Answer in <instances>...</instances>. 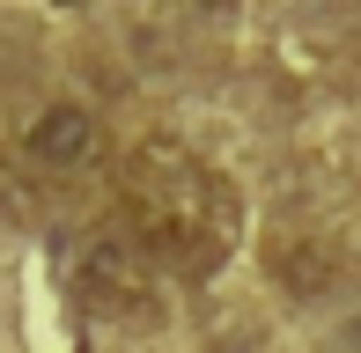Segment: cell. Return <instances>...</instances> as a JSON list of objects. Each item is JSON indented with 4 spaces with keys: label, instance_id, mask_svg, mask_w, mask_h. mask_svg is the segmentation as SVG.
Wrapping results in <instances>:
<instances>
[{
    "label": "cell",
    "instance_id": "6da1fadb",
    "mask_svg": "<svg viewBox=\"0 0 361 353\" xmlns=\"http://www.w3.org/2000/svg\"><path fill=\"white\" fill-rule=\"evenodd\" d=\"M236 191L221 184V169H207L185 140L155 133L133 148L126 162V184H118V229L133 236L155 265L170 272H214L228 236H236Z\"/></svg>",
    "mask_w": 361,
    "mask_h": 353
},
{
    "label": "cell",
    "instance_id": "7a4b0ae2",
    "mask_svg": "<svg viewBox=\"0 0 361 353\" xmlns=\"http://www.w3.org/2000/svg\"><path fill=\"white\" fill-rule=\"evenodd\" d=\"M147 287H155V258H147L118 221H104V229H89L74 243V295L89 302V309H140Z\"/></svg>",
    "mask_w": 361,
    "mask_h": 353
},
{
    "label": "cell",
    "instance_id": "3957f363",
    "mask_svg": "<svg viewBox=\"0 0 361 353\" xmlns=\"http://www.w3.org/2000/svg\"><path fill=\"white\" fill-rule=\"evenodd\" d=\"M23 155L44 176H81L104 162V118L89 103H74V96H52V103H37L23 118Z\"/></svg>",
    "mask_w": 361,
    "mask_h": 353
},
{
    "label": "cell",
    "instance_id": "277c9868",
    "mask_svg": "<svg viewBox=\"0 0 361 353\" xmlns=\"http://www.w3.org/2000/svg\"><path fill=\"white\" fill-rule=\"evenodd\" d=\"M266 280L281 287L288 302H324L347 280V250L324 229H273L266 236Z\"/></svg>",
    "mask_w": 361,
    "mask_h": 353
},
{
    "label": "cell",
    "instance_id": "5b68a950",
    "mask_svg": "<svg viewBox=\"0 0 361 353\" xmlns=\"http://www.w3.org/2000/svg\"><path fill=\"white\" fill-rule=\"evenodd\" d=\"M339 346H347V353H361V309L347 316V324H339Z\"/></svg>",
    "mask_w": 361,
    "mask_h": 353
}]
</instances>
